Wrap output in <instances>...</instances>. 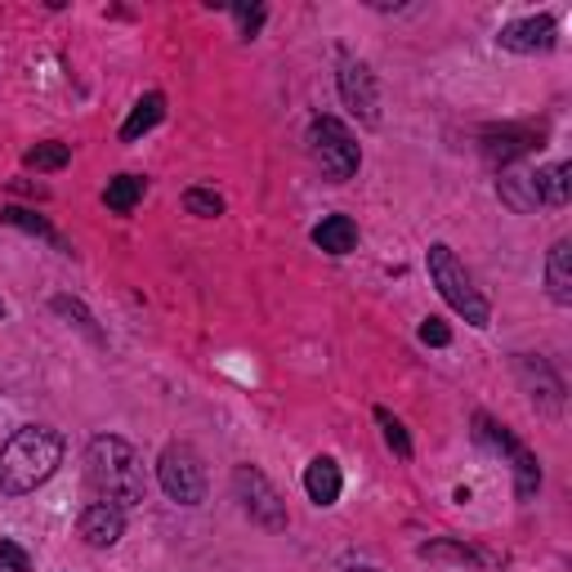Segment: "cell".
<instances>
[{"label": "cell", "mask_w": 572, "mask_h": 572, "mask_svg": "<svg viewBox=\"0 0 572 572\" xmlns=\"http://www.w3.org/2000/svg\"><path fill=\"white\" fill-rule=\"evenodd\" d=\"M63 465V435L50 425H23L0 448V496H28Z\"/></svg>", "instance_id": "cell-1"}, {"label": "cell", "mask_w": 572, "mask_h": 572, "mask_svg": "<svg viewBox=\"0 0 572 572\" xmlns=\"http://www.w3.org/2000/svg\"><path fill=\"white\" fill-rule=\"evenodd\" d=\"M86 479H90L95 496L108 501V506H117V510L143 506V496H148V474H143L139 452L125 439H117V435L90 439V448H86Z\"/></svg>", "instance_id": "cell-2"}, {"label": "cell", "mask_w": 572, "mask_h": 572, "mask_svg": "<svg viewBox=\"0 0 572 572\" xmlns=\"http://www.w3.org/2000/svg\"><path fill=\"white\" fill-rule=\"evenodd\" d=\"M425 264H429V277H435V286H439V296H443L470 327H487V322H492V305L483 300V292L474 286V277L465 273V264L452 255V246L435 242V246H429V255H425Z\"/></svg>", "instance_id": "cell-3"}, {"label": "cell", "mask_w": 572, "mask_h": 572, "mask_svg": "<svg viewBox=\"0 0 572 572\" xmlns=\"http://www.w3.org/2000/svg\"><path fill=\"white\" fill-rule=\"evenodd\" d=\"M309 153H314V162L322 166V175L331 184L353 179L358 162H363V153H358V139L336 117H314V125H309Z\"/></svg>", "instance_id": "cell-4"}, {"label": "cell", "mask_w": 572, "mask_h": 572, "mask_svg": "<svg viewBox=\"0 0 572 572\" xmlns=\"http://www.w3.org/2000/svg\"><path fill=\"white\" fill-rule=\"evenodd\" d=\"M157 483L175 506H201L206 501V465L197 457V448L188 443H170L157 461Z\"/></svg>", "instance_id": "cell-5"}, {"label": "cell", "mask_w": 572, "mask_h": 572, "mask_svg": "<svg viewBox=\"0 0 572 572\" xmlns=\"http://www.w3.org/2000/svg\"><path fill=\"white\" fill-rule=\"evenodd\" d=\"M233 492H238V501H242V510L251 515V524H260V528H268V532H282V528H286V501H282V492L264 479V470L238 465V470H233Z\"/></svg>", "instance_id": "cell-6"}, {"label": "cell", "mask_w": 572, "mask_h": 572, "mask_svg": "<svg viewBox=\"0 0 572 572\" xmlns=\"http://www.w3.org/2000/svg\"><path fill=\"white\" fill-rule=\"evenodd\" d=\"M340 99H344L358 117H363L367 125L381 121V95H376V77H372L367 63H353V58L340 63Z\"/></svg>", "instance_id": "cell-7"}, {"label": "cell", "mask_w": 572, "mask_h": 572, "mask_svg": "<svg viewBox=\"0 0 572 572\" xmlns=\"http://www.w3.org/2000/svg\"><path fill=\"white\" fill-rule=\"evenodd\" d=\"M496 41L510 54H546V50H554L559 28H554L550 14H532V19H519V23H506Z\"/></svg>", "instance_id": "cell-8"}, {"label": "cell", "mask_w": 572, "mask_h": 572, "mask_svg": "<svg viewBox=\"0 0 572 572\" xmlns=\"http://www.w3.org/2000/svg\"><path fill=\"white\" fill-rule=\"evenodd\" d=\"M77 532H81V541H86V546L108 550V546H117V541L125 537V510L108 506V501H95V506H86V510H81Z\"/></svg>", "instance_id": "cell-9"}, {"label": "cell", "mask_w": 572, "mask_h": 572, "mask_svg": "<svg viewBox=\"0 0 572 572\" xmlns=\"http://www.w3.org/2000/svg\"><path fill=\"white\" fill-rule=\"evenodd\" d=\"M340 487H344V474H340L336 457H314L309 470H305V492H309L314 506H322V510L336 506V501H340Z\"/></svg>", "instance_id": "cell-10"}, {"label": "cell", "mask_w": 572, "mask_h": 572, "mask_svg": "<svg viewBox=\"0 0 572 572\" xmlns=\"http://www.w3.org/2000/svg\"><path fill=\"white\" fill-rule=\"evenodd\" d=\"M496 193H501V201H506L515 215H528V210L541 206L537 170H510V175H501V179H496Z\"/></svg>", "instance_id": "cell-11"}, {"label": "cell", "mask_w": 572, "mask_h": 572, "mask_svg": "<svg viewBox=\"0 0 572 572\" xmlns=\"http://www.w3.org/2000/svg\"><path fill=\"white\" fill-rule=\"evenodd\" d=\"M314 246L327 255H349L358 246V224L349 215H327V220L314 229Z\"/></svg>", "instance_id": "cell-12"}, {"label": "cell", "mask_w": 572, "mask_h": 572, "mask_svg": "<svg viewBox=\"0 0 572 572\" xmlns=\"http://www.w3.org/2000/svg\"><path fill=\"white\" fill-rule=\"evenodd\" d=\"M546 282L559 305H572V242H554L546 255Z\"/></svg>", "instance_id": "cell-13"}, {"label": "cell", "mask_w": 572, "mask_h": 572, "mask_svg": "<svg viewBox=\"0 0 572 572\" xmlns=\"http://www.w3.org/2000/svg\"><path fill=\"white\" fill-rule=\"evenodd\" d=\"M166 117V95H143L139 103H134V112L125 117V125H121V139L125 143H134L139 134H148L157 121Z\"/></svg>", "instance_id": "cell-14"}, {"label": "cell", "mask_w": 572, "mask_h": 572, "mask_svg": "<svg viewBox=\"0 0 572 572\" xmlns=\"http://www.w3.org/2000/svg\"><path fill=\"white\" fill-rule=\"evenodd\" d=\"M537 193H541L546 206H568V197H572V166L559 162V166L537 170Z\"/></svg>", "instance_id": "cell-15"}, {"label": "cell", "mask_w": 572, "mask_h": 572, "mask_svg": "<svg viewBox=\"0 0 572 572\" xmlns=\"http://www.w3.org/2000/svg\"><path fill=\"white\" fill-rule=\"evenodd\" d=\"M103 201H108V210H117V215H130V210L143 201V179H139V175H117V179H108V193H103Z\"/></svg>", "instance_id": "cell-16"}, {"label": "cell", "mask_w": 572, "mask_h": 572, "mask_svg": "<svg viewBox=\"0 0 572 572\" xmlns=\"http://www.w3.org/2000/svg\"><path fill=\"white\" fill-rule=\"evenodd\" d=\"M32 170H63L67 162H72V148L67 143H36V148L23 157Z\"/></svg>", "instance_id": "cell-17"}, {"label": "cell", "mask_w": 572, "mask_h": 572, "mask_svg": "<svg viewBox=\"0 0 572 572\" xmlns=\"http://www.w3.org/2000/svg\"><path fill=\"white\" fill-rule=\"evenodd\" d=\"M184 210H188V215H201V220H215V215H224V197L210 193V188H188V193H184Z\"/></svg>", "instance_id": "cell-18"}, {"label": "cell", "mask_w": 572, "mask_h": 572, "mask_svg": "<svg viewBox=\"0 0 572 572\" xmlns=\"http://www.w3.org/2000/svg\"><path fill=\"white\" fill-rule=\"evenodd\" d=\"M376 420H381V429H385V443H389V452H398V457L407 461V457H411V439H407L403 420H394L385 407H376Z\"/></svg>", "instance_id": "cell-19"}, {"label": "cell", "mask_w": 572, "mask_h": 572, "mask_svg": "<svg viewBox=\"0 0 572 572\" xmlns=\"http://www.w3.org/2000/svg\"><path fill=\"white\" fill-rule=\"evenodd\" d=\"M420 559H457V563H483V554H479V550H470V546H448V541H439V546H420Z\"/></svg>", "instance_id": "cell-20"}, {"label": "cell", "mask_w": 572, "mask_h": 572, "mask_svg": "<svg viewBox=\"0 0 572 572\" xmlns=\"http://www.w3.org/2000/svg\"><path fill=\"white\" fill-rule=\"evenodd\" d=\"M6 224H14V229H28V233H41V238L58 242V238H54V229H50L45 220H36L32 210H19V206H10V210H6ZM58 246H63V242H58Z\"/></svg>", "instance_id": "cell-21"}, {"label": "cell", "mask_w": 572, "mask_h": 572, "mask_svg": "<svg viewBox=\"0 0 572 572\" xmlns=\"http://www.w3.org/2000/svg\"><path fill=\"white\" fill-rule=\"evenodd\" d=\"M0 572H32V559L19 541H0Z\"/></svg>", "instance_id": "cell-22"}, {"label": "cell", "mask_w": 572, "mask_h": 572, "mask_svg": "<svg viewBox=\"0 0 572 572\" xmlns=\"http://www.w3.org/2000/svg\"><path fill=\"white\" fill-rule=\"evenodd\" d=\"M420 340L435 344V349H443V344H452V331H448V322H439V318H425V322H420Z\"/></svg>", "instance_id": "cell-23"}, {"label": "cell", "mask_w": 572, "mask_h": 572, "mask_svg": "<svg viewBox=\"0 0 572 572\" xmlns=\"http://www.w3.org/2000/svg\"><path fill=\"white\" fill-rule=\"evenodd\" d=\"M54 309H58V314H67V318H77V327H86V331H90V336L99 340V331H95V318H90V314H86V309H81L77 300H67V296H58V300H54Z\"/></svg>", "instance_id": "cell-24"}, {"label": "cell", "mask_w": 572, "mask_h": 572, "mask_svg": "<svg viewBox=\"0 0 572 572\" xmlns=\"http://www.w3.org/2000/svg\"><path fill=\"white\" fill-rule=\"evenodd\" d=\"M344 572H381V568H344Z\"/></svg>", "instance_id": "cell-25"}, {"label": "cell", "mask_w": 572, "mask_h": 572, "mask_svg": "<svg viewBox=\"0 0 572 572\" xmlns=\"http://www.w3.org/2000/svg\"><path fill=\"white\" fill-rule=\"evenodd\" d=\"M6 314H10V309H6V300H0V318H6Z\"/></svg>", "instance_id": "cell-26"}]
</instances>
